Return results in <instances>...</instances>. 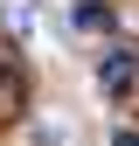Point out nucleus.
<instances>
[{"mask_svg": "<svg viewBox=\"0 0 139 146\" xmlns=\"http://www.w3.org/2000/svg\"><path fill=\"white\" fill-rule=\"evenodd\" d=\"M132 84H139V42H125V49L104 56V90H111V98H125Z\"/></svg>", "mask_w": 139, "mask_h": 146, "instance_id": "f257e3e1", "label": "nucleus"}, {"mask_svg": "<svg viewBox=\"0 0 139 146\" xmlns=\"http://www.w3.org/2000/svg\"><path fill=\"white\" fill-rule=\"evenodd\" d=\"M111 146H139V132H118V139H111Z\"/></svg>", "mask_w": 139, "mask_h": 146, "instance_id": "f03ea898", "label": "nucleus"}]
</instances>
